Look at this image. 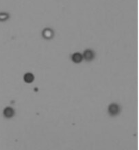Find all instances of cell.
<instances>
[{"instance_id":"52a82bcc","label":"cell","mask_w":139,"mask_h":150,"mask_svg":"<svg viewBox=\"0 0 139 150\" xmlns=\"http://www.w3.org/2000/svg\"><path fill=\"white\" fill-rule=\"evenodd\" d=\"M10 18V14L7 12H0V22H3Z\"/></svg>"},{"instance_id":"5b68a950","label":"cell","mask_w":139,"mask_h":150,"mask_svg":"<svg viewBox=\"0 0 139 150\" xmlns=\"http://www.w3.org/2000/svg\"><path fill=\"white\" fill-rule=\"evenodd\" d=\"M71 60L72 62H74L75 64H80L83 61V56L82 54H81L80 53H75L72 54L71 55Z\"/></svg>"},{"instance_id":"7a4b0ae2","label":"cell","mask_w":139,"mask_h":150,"mask_svg":"<svg viewBox=\"0 0 139 150\" xmlns=\"http://www.w3.org/2000/svg\"><path fill=\"white\" fill-rule=\"evenodd\" d=\"M82 56L83 59H84L86 62H91V61L94 60L95 58V52L92 49H86L84 51Z\"/></svg>"},{"instance_id":"6da1fadb","label":"cell","mask_w":139,"mask_h":150,"mask_svg":"<svg viewBox=\"0 0 139 150\" xmlns=\"http://www.w3.org/2000/svg\"><path fill=\"white\" fill-rule=\"evenodd\" d=\"M108 111L110 115L116 116V115H119L120 112H121V107L117 103H112L108 106Z\"/></svg>"},{"instance_id":"8992f818","label":"cell","mask_w":139,"mask_h":150,"mask_svg":"<svg viewBox=\"0 0 139 150\" xmlns=\"http://www.w3.org/2000/svg\"><path fill=\"white\" fill-rule=\"evenodd\" d=\"M34 75L32 73H27L24 76V80L26 83H32L34 81Z\"/></svg>"},{"instance_id":"277c9868","label":"cell","mask_w":139,"mask_h":150,"mask_svg":"<svg viewBox=\"0 0 139 150\" xmlns=\"http://www.w3.org/2000/svg\"><path fill=\"white\" fill-rule=\"evenodd\" d=\"M15 114V111L13 108L10 107H6L4 109H3V115L7 119H10L12 118V117H14Z\"/></svg>"},{"instance_id":"3957f363","label":"cell","mask_w":139,"mask_h":150,"mask_svg":"<svg viewBox=\"0 0 139 150\" xmlns=\"http://www.w3.org/2000/svg\"><path fill=\"white\" fill-rule=\"evenodd\" d=\"M42 36L45 40H51L54 36V30L49 27H46L42 32Z\"/></svg>"}]
</instances>
